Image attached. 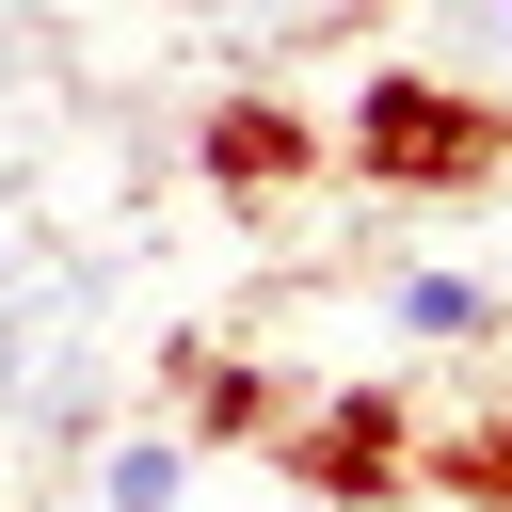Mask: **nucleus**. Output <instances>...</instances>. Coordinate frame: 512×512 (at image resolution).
Listing matches in <instances>:
<instances>
[{"label": "nucleus", "instance_id": "obj_1", "mask_svg": "<svg viewBox=\"0 0 512 512\" xmlns=\"http://www.w3.org/2000/svg\"><path fill=\"white\" fill-rule=\"evenodd\" d=\"M320 144H336V176H368V192H400V208H464V192L512 176L496 80H448V64H368V80L320 112Z\"/></svg>", "mask_w": 512, "mask_h": 512}, {"label": "nucleus", "instance_id": "obj_2", "mask_svg": "<svg viewBox=\"0 0 512 512\" xmlns=\"http://www.w3.org/2000/svg\"><path fill=\"white\" fill-rule=\"evenodd\" d=\"M272 480H288L304 512H400V496H416V400H400V384H320V400H288Z\"/></svg>", "mask_w": 512, "mask_h": 512}, {"label": "nucleus", "instance_id": "obj_3", "mask_svg": "<svg viewBox=\"0 0 512 512\" xmlns=\"http://www.w3.org/2000/svg\"><path fill=\"white\" fill-rule=\"evenodd\" d=\"M192 176L256 224V208H288L304 176H336V144H320V112H304L288 80H224V96L192 112Z\"/></svg>", "mask_w": 512, "mask_h": 512}, {"label": "nucleus", "instance_id": "obj_4", "mask_svg": "<svg viewBox=\"0 0 512 512\" xmlns=\"http://www.w3.org/2000/svg\"><path fill=\"white\" fill-rule=\"evenodd\" d=\"M160 384H176L192 464H208V448H272V432H288V400H304V384H288L272 352H240V336H160Z\"/></svg>", "mask_w": 512, "mask_h": 512}, {"label": "nucleus", "instance_id": "obj_5", "mask_svg": "<svg viewBox=\"0 0 512 512\" xmlns=\"http://www.w3.org/2000/svg\"><path fill=\"white\" fill-rule=\"evenodd\" d=\"M384 336H400V352H496V336H512V288L464 272V256H400V272H384Z\"/></svg>", "mask_w": 512, "mask_h": 512}, {"label": "nucleus", "instance_id": "obj_6", "mask_svg": "<svg viewBox=\"0 0 512 512\" xmlns=\"http://www.w3.org/2000/svg\"><path fill=\"white\" fill-rule=\"evenodd\" d=\"M416 496L432 512H512V384L464 400L448 432H416Z\"/></svg>", "mask_w": 512, "mask_h": 512}, {"label": "nucleus", "instance_id": "obj_7", "mask_svg": "<svg viewBox=\"0 0 512 512\" xmlns=\"http://www.w3.org/2000/svg\"><path fill=\"white\" fill-rule=\"evenodd\" d=\"M192 496V432H112L96 448V512H176Z\"/></svg>", "mask_w": 512, "mask_h": 512}, {"label": "nucleus", "instance_id": "obj_8", "mask_svg": "<svg viewBox=\"0 0 512 512\" xmlns=\"http://www.w3.org/2000/svg\"><path fill=\"white\" fill-rule=\"evenodd\" d=\"M480 48H496V96H512V0H480Z\"/></svg>", "mask_w": 512, "mask_h": 512}, {"label": "nucleus", "instance_id": "obj_9", "mask_svg": "<svg viewBox=\"0 0 512 512\" xmlns=\"http://www.w3.org/2000/svg\"><path fill=\"white\" fill-rule=\"evenodd\" d=\"M160 16H208V0H160Z\"/></svg>", "mask_w": 512, "mask_h": 512}, {"label": "nucleus", "instance_id": "obj_10", "mask_svg": "<svg viewBox=\"0 0 512 512\" xmlns=\"http://www.w3.org/2000/svg\"><path fill=\"white\" fill-rule=\"evenodd\" d=\"M496 112H512V96H496Z\"/></svg>", "mask_w": 512, "mask_h": 512}]
</instances>
